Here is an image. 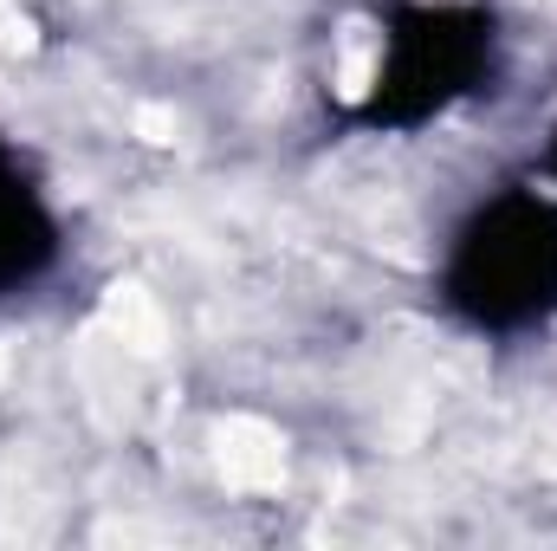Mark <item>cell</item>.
<instances>
[{
	"mask_svg": "<svg viewBox=\"0 0 557 551\" xmlns=\"http://www.w3.org/2000/svg\"><path fill=\"white\" fill-rule=\"evenodd\" d=\"M434 298L473 338H532L557 325V188L480 195L434 267Z\"/></svg>",
	"mask_w": 557,
	"mask_h": 551,
	"instance_id": "cell-1",
	"label": "cell"
},
{
	"mask_svg": "<svg viewBox=\"0 0 557 551\" xmlns=\"http://www.w3.org/2000/svg\"><path fill=\"white\" fill-rule=\"evenodd\" d=\"M499 72V20L467 0H409L383 13L376 78L357 105L370 131H421L454 105L493 91Z\"/></svg>",
	"mask_w": 557,
	"mask_h": 551,
	"instance_id": "cell-2",
	"label": "cell"
},
{
	"mask_svg": "<svg viewBox=\"0 0 557 551\" xmlns=\"http://www.w3.org/2000/svg\"><path fill=\"white\" fill-rule=\"evenodd\" d=\"M59 254H65V228H59L46 188L33 182L20 149L0 137V298L33 292L59 267Z\"/></svg>",
	"mask_w": 557,
	"mask_h": 551,
	"instance_id": "cell-3",
	"label": "cell"
},
{
	"mask_svg": "<svg viewBox=\"0 0 557 551\" xmlns=\"http://www.w3.org/2000/svg\"><path fill=\"white\" fill-rule=\"evenodd\" d=\"M545 182L557 188V131H552V143H545Z\"/></svg>",
	"mask_w": 557,
	"mask_h": 551,
	"instance_id": "cell-4",
	"label": "cell"
}]
</instances>
